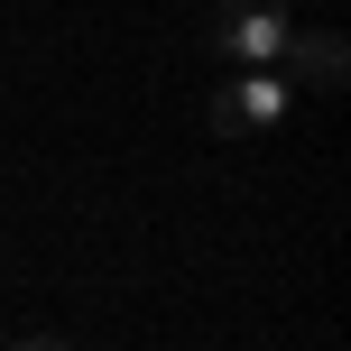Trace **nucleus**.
I'll return each mask as SVG.
<instances>
[{
    "label": "nucleus",
    "mask_w": 351,
    "mask_h": 351,
    "mask_svg": "<svg viewBox=\"0 0 351 351\" xmlns=\"http://www.w3.org/2000/svg\"><path fill=\"white\" fill-rule=\"evenodd\" d=\"M204 37H213V56H231L241 74H278V56H287V37H296V19H287L278 0H213Z\"/></svg>",
    "instance_id": "nucleus-1"
},
{
    "label": "nucleus",
    "mask_w": 351,
    "mask_h": 351,
    "mask_svg": "<svg viewBox=\"0 0 351 351\" xmlns=\"http://www.w3.org/2000/svg\"><path fill=\"white\" fill-rule=\"evenodd\" d=\"M278 121H287V84L278 74H231L213 93V130L222 139H250V130H278Z\"/></svg>",
    "instance_id": "nucleus-2"
},
{
    "label": "nucleus",
    "mask_w": 351,
    "mask_h": 351,
    "mask_svg": "<svg viewBox=\"0 0 351 351\" xmlns=\"http://www.w3.org/2000/svg\"><path fill=\"white\" fill-rule=\"evenodd\" d=\"M278 65H296L305 84H324V93H333V84H342V37H333V28H296Z\"/></svg>",
    "instance_id": "nucleus-3"
},
{
    "label": "nucleus",
    "mask_w": 351,
    "mask_h": 351,
    "mask_svg": "<svg viewBox=\"0 0 351 351\" xmlns=\"http://www.w3.org/2000/svg\"><path fill=\"white\" fill-rule=\"evenodd\" d=\"M10 351H74V342H65V333H19Z\"/></svg>",
    "instance_id": "nucleus-4"
}]
</instances>
